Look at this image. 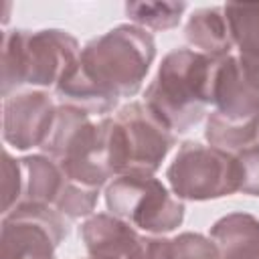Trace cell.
<instances>
[{
	"mask_svg": "<svg viewBox=\"0 0 259 259\" xmlns=\"http://www.w3.org/2000/svg\"><path fill=\"white\" fill-rule=\"evenodd\" d=\"M154 57V38L146 28L119 24L85 45L57 83V93L89 115L107 113L119 97H130L142 87Z\"/></svg>",
	"mask_w": 259,
	"mask_h": 259,
	"instance_id": "1",
	"label": "cell"
},
{
	"mask_svg": "<svg viewBox=\"0 0 259 259\" xmlns=\"http://www.w3.org/2000/svg\"><path fill=\"white\" fill-rule=\"evenodd\" d=\"M219 59L194 49L168 53L156 79L148 85L144 103L172 130L188 132L212 105V89Z\"/></svg>",
	"mask_w": 259,
	"mask_h": 259,
	"instance_id": "2",
	"label": "cell"
},
{
	"mask_svg": "<svg viewBox=\"0 0 259 259\" xmlns=\"http://www.w3.org/2000/svg\"><path fill=\"white\" fill-rule=\"evenodd\" d=\"M214 111L206 121V140L225 152H241L259 142V63L247 57L219 59Z\"/></svg>",
	"mask_w": 259,
	"mask_h": 259,
	"instance_id": "3",
	"label": "cell"
},
{
	"mask_svg": "<svg viewBox=\"0 0 259 259\" xmlns=\"http://www.w3.org/2000/svg\"><path fill=\"white\" fill-rule=\"evenodd\" d=\"M77 40L65 30H10L2 38V95L20 85L51 87L79 57Z\"/></svg>",
	"mask_w": 259,
	"mask_h": 259,
	"instance_id": "4",
	"label": "cell"
},
{
	"mask_svg": "<svg viewBox=\"0 0 259 259\" xmlns=\"http://www.w3.org/2000/svg\"><path fill=\"white\" fill-rule=\"evenodd\" d=\"M174 144V132L142 101L107 117V148L113 176H152Z\"/></svg>",
	"mask_w": 259,
	"mask_h": 259,
	"instance_id": "5",
	"label": "cell"
},
{
	"mask_svg": "<svg viewBox=\"0 0 259 259\" xmlns=\"http://www.w3.org/2000/svg\"><path fill=\"white\" fill-rule=\"evenodd\" d=\"M168 182L178 198L208 200L241 190L243 170L239 158L214 146L184 142L170 164Z\"/></svg>",
	"mask_w": 259,
	"mask_h": 259,
	"instance_id": "6",
	"label": "cell"
},
{
	"mask_svg": "<svg viewBox=\"0 0 259 259\" xmlns=\"http://www.w3.org/2000/svg\"><path fill=\"white\" fill-rule=\"evenodd\" d=\"M107 208L113 217L152 235L174 231L184 219V204L154 176H115L105 190Z\"/></svg>",
	"mask_w": 259,
	"mask_h": 259,
	"instance_id": "7",
	"label": "cell"
},
{
	"mask_svg": "<svg viewBox=\"0 0 259 259\" xmlns=\"http://www.w3.org/2000/svg\"><path fill=\"white\" fill-rule=\"evenodd\" d=\"M65 235L67 225L59 210L20 202L4 214L0 259H55V249Z\"/></svg>",
	"mask_w": 259,
	"mask_h": 259,
	"instance_id": "8",
	"label": "cell"
},
{
	"mask_svg": "<svg viewBox=\"0 0 259 259\" xmlns=\"http://www.w3.org/2000/svg\"><path fill=\"white\" fill-rule=\"evenodd\" d=\"M57 117V107L42 91L4 97V140L16 150L42 148Z\"/></svg>",
	"mask_w": 259,
	"mask_h": 259,
	"instance_id": "9",
	"label": "cell"
},
{
	"mask_svg": "<svg viewBox=\"0 0 259 259\" xmlns=\"http://www.w3.org/2000/svg\"><path fill=\"white\" fill-rule=\"evenodd\" d=\"M89 255L109 259H146L148 239L113 214H95L81 227Z\"/></svg>",
	"mask_w": 259,
	"mask_h": 259,
	"instance_id": "10",
	"label": "cell"
},
{
	"mask_svg": "<svg viewBox=\"0 0 259 259\" xmlns=\"http://www.w3.org/2000/svg\"><path fill=\"white\" fill-rule=\"evenodd\" d=\"M210 239L217 245L221 259H259V221L245 212H235L221 219Z\"/></svg>",
	"mask_w": 259,
	"mask_h": 259,
	"instance_id": "11",
	"label": "cell"
},
{
	"mask_svg": "<svg viewBox=\"0 0 259 259\" xmlns=\"http://www.w3.org/2000/svg\"><path fill=\"white\" fill-rule=\"evenodd\" d=\"M186 38L198 53L212 59L229 57L235 47L223 6L196 10L186 24Z\"/></svg>",
	"mask_w": 259,
	"mask_h": 259,
	"instance_id": "12",
	"label": "cell"
},
{
	"mask_svg": "<svg viewBox=\"0 0 259 259\" xmlns=\"http://www.w3.org/2000/svg\"><path fill=\"white\" fill-rule=\"evenodd\" d=\"M22 172V202L34 204H57L59 196L67 186V176L59 164L49 156H28L20 160Z\"/></svg>",
	"mask_w": 259,
	"mask_h": 259,
	"instance_id": "13",
	"label": "cell"
},
{
	"mask_svg": "<svg viewBox=\"0 0 259 259\" xmlns=\"http://www.w3.org/2000/svg\"><path fill=\"white\" fill-rule=\"evenodd\" d=\"M223 10L241 57L259 63V2H229Z\"/></svg>",
	"mask_w": 259,
	"mask_h": 259,
	"instance_id": "14",
	"label": "cell"
},
{
	"mask_svg": "<svg viewBox=\"0 0 259 259\" xmlns=\"http://www.w3.org/2000/svg\"><path fill=\"white\" fill-rule=\"evenodd\" d=\"M127 16L148 28L166 30L180 22L182 12L186 10L184 2H130L125 4Z\"/></svg>",
	"mask_w": 259,
	"mask_h": 259,
	"instance_id": "15",
	"label": "cell"
},
{
	"mask_svg": "<svg viewBox=\"0 0 259 259\" xmlns=\"http://www.w3.org/2000/svg\"><path fill=\"white\" fill-rule=\"evenodd\" d=\"M170 259H221L212 239L196 233H184L170 239Z\"/></svg>",
	"mask_w": 259,
	"mask_h": 259,
	"instance_id": "16",
	"label": "cell"
},
{
	"mask_svg": "<svg viewBox=\"0 0 259 259\" xmlns=\"http://www.w3.org/2000/svg\"><path fill=\"white\" fill-rule=\"evenodd\" d=\"M241 170H243V182L241 190L253 196H259V142L241 150L237 154Z\"/></svg>",
	"mask_w": 259,
	"mask_h": 259,
	"instance_id": "17",
	"label": "cell"
},
{
	"mask_svg": "<svg viewBox=\"0 0 259 259\" xmlns=\"http://www.w3.org/2000/svg\"><path fill=\"white\" fill-rule=\"evenodd\" d=\"M87 259H109V257H93V255H89Z\"/></svg>",
	"mask_w": 259,
	"mask_h": 259,
	"instance_id": "18",
	"label": "cell"
}]
</instances>
